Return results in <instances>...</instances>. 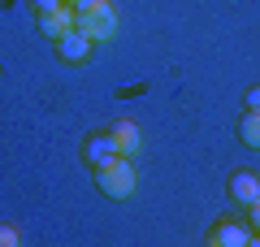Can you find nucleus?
Returning <instances> with one entry per match:
<instances>
[{
  "instance_id": "1",
  "label": "nucleus",
  "mask_w": 260,
  "mask_h": 247,
  "mask_svg": "<svg viewBox=\"0 0 260 247\" xmlns=\"http://www.w3.org/2000/svg\"><path fill=\"white\" fill-rule=\"evenodd\" d=\"M95 187H100L109 200H130L135 195V187H139V178H135V156H113V161L95 165Z\"/></svg>"
},
{
  "instance_id": "6",
  "label": "nucleus",
  "mask_w": 260,
  "mask_h": 247,
  "mask_svg": "<svg viewBox=\"0 0 260 247\" xmlns=\"http://www.w3.org/2000/svg\"><path fill=\"white\" fill-rule=\"evenodd\" d=\"M113 143H117V152H121V156H139L143 135H139V126L126 117V121H117V126H113Z\"/></svg>"
},
{
  "instance_id": "11",
  "label": "nucleus",
  "mask_w": 260,
  "mask_h": 247,
  "mask_svg": "<svg viewBox=\"0 0 260 247\" xmlns=\"http://www.w3.org/2000/svg\"><path fill=\"white\" fill-rule=\"evenodd\" d=\"M251 221H256V243H260V200L251 204Z\"/></svg>"
},
{
  "instance_id": "4",
  "label": "nucleus",
  "mask_w": 260,
  "mask_h": 247,
  "mask_svg": "<svg viewBox=\"0 0 260 247\" xmlns=\"http://www.w3.org/2000/svg\"><path fill=\"white\" fill-rule=\"evenodd\" d=\"M70 26H74V9H70L65 0H61V5H52V9H44V13H39V30H44L48 39H61Z\"/></svg>"
},
{
  "instance_id": "8",
  "label": "nucleus",
  "mask_w": 260,
  "mask_h": 247,
  "mask_svg": "<svg viewBox=\"0 0 260 247\" xmlns=\"http://www.w3.org/2000/svg\"><path fill=\"white\" fill-rule=\"evenodd\" d=\"M243 243H251V234L239 226V221H225V226L213 230V247H243Z\"/></svg>"
},
{
  "instance_id": "9",
  "label": "nucleus",
  "mask_w": 260,
  "mask_h": 247,
  "mask_svg": "<svg viewBox=\"0 0 260 247\" xmlns=\"http://www.w3.org/2000/svg\"><path fill=\"white\" fill-rule=\"evenodd\" d=\"M239 135L247 147H260V109H247V117L239 121Z\"/></svg>"
},
{
  "instance_id": "7",
  "label": "nucleus",
  "mask_w": 260,
  "mask_h": 247,
  "mask_svg": "<svg viewBox=\"0 0 260 247\" xmlns=\"http://www.w3.org/2000/svg\"><path fill=\"white\" fill-rule=\"evenodd\" d=\"M117 156V143H113V130L109 135H95V139H87V165H104V161H113Z\"/></svg>"
},
{
  "instance_id": "2",
  "label": "nucleus",
  "mask_w": 260,
  "mask_h": 247,
  "mask_svg": "<svg viewBox=\"0 0 260 247\" xmlns=\"http://www.w3.org/2000/svg\"><path fill=\"white\" fill-rule=\"evenodd\" d=\"M74 26L83 30L87 39H95V44H104V39L117 35V9H113L109 0H91L87 9L74 13Z\"/></svg>"
},
{
  "instance_id": "14",
  "label": "nucleus",
  "mask_w": 260,
  "mask_h": 247,
  "mask_svg": "<svg viewBox=\"0 0 260 247\" xmlns=\"http://www.w3.org/2000/svg\"><path fill=\"white\" fill-rule=\"evenodd\" d=\"M52 5H61V0H35V9L44 13V9H52Z\"/></svg>"
},
{
  "instance_id": "3",
  "label": "nucleus",
  "mask_w": 260,
  "mask_h": 247,
  "mask_svg": "<svg viewBox=\"0 0 260 247\" xmlns=\"http://www.w3.org/2000/svg\"><path fill=\"white\" fill-rule=\"evenodd\" d=\"M56 44V56H61V61H70V65H78V61H87V56H91V48H95V39H87L83 30L78 26H70L65 30L61 39H52Z\"/></svg>"
},
{
  "instance_id": "10",
  "label": "nucleus",
  "mask_w": 260,
  "mask_h": 247,
  "mask_svg": "<svg viewBox=\"0 0 260 247\" xmlns=\"http://www.w3.org/2000/svg\"><path fill=\"white\" fill-rule=\"evenodd\" d=\"M18 243H22L18 230H13V226H0V247H18Z\"/></svg>"
},
{
  "instance_id": "12",
  "label": "nucleus",
  "mask_w": 260,
  "mask_h": 247,
  "mask_svg": "<svg viewBox=\"0 0 260 247\" xmlns=\"http://www.w3.org/2000/svg\"><path fill=\"white\" fill-rule=\"evenodd\" d=\"M247 109H260V87H256V91H247Z\"/></svg>"
},
{
  "instance_id": "5",
  "label": "nucleus",
  "mask_w": 260,
  "mask_h": 247,
  "mask_svg": "<svg viewBox=\"0 0 260 247\" xmlns=\"http://www.w3.org/2000/svg\"><path fill=\"white\" fill-rule=\"evenodd\" d=\"M230 200L234 204H247V208L260 200V178L251 174V169H239V174L230 178Z\"/></svg>"
},
{
  "instance_id": "13",
  "label": "nucleus",
  "mask_w": 260,
  "mask_h": 247,
  "mask_svg": "<svg viewBox=\"0 0 260 247\" xmlns=\"http://www.w3.org/2000/svg\"><path fill=\"white\" fill-rule=\"evenodd\" d=\"M65 5H70V9L78 13V9H87V5H91V0H65Z\"/></svg>"
}]
</instances>
